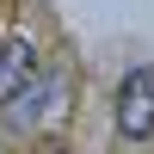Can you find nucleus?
I'll list each match as a JSON object with an SVG mask.
<instances>
[{"label":"nucleus","instance_id":"7ed1b4c3","mask_svg":"<svg viewBox=\"0 0 154 154\" xmlns=\"http://www.w3.org/2000/svg\"><path fill=\"white\" fill-rule=\"evenodd\" d=\"M43 68V49H37V37L31 31H12L6 43H0V105H6L12 93H19L31 74Z\"/></svg>","mask_w":154,"mask_h":154},{"label":"nucleus","instance_id":"f03ea898","mask_svg":"<svg viewBox=\"0 0 154 154\" xmlns=\"http://www.w3.org/2000/svg\"><path fill=\"white\" fill-rule=\"evenodd\" d=\"M117 130L130 142L154 136V68H130L117 80Z\"/></svg>","mask_w":154,"mask_h":154},{"label":"nucleus","instance_id":"f257e3e1","mask_svg":"<svg viewBox=\"0 0 154 154\" xmlns=\"http://www.w3.org/2000/svg\"><path fill=\"white\" fill-rule=\"evenodd\" d=\"M56 99H62V74L37 68L31 80H25L19 93H12L6 105H0V130H6V136H31L37 123H43L49 111H56Z\"/></svg>","mask_w":154,"mask_h":154}]
</instances>
